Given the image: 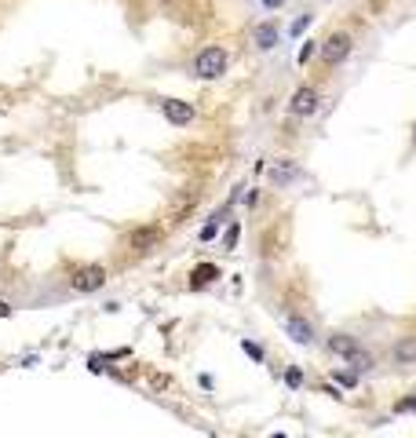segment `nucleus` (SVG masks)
Masks as SVG:
<instances>
[{
	"instance_id": "1",
	"label": "nucleus",
	"mask_w": 416,
	"mask_h": 438,
	"mask_svg": "<svg viewBox=\"0 0 416 438\" xmlns=\"http://www.w3.org/2000/svg\"><path fill=\"white\" fill-rule=\"evenodd\" d=\"M329 351H333L343 365H350L355 372H365V369H372V365H376L372 351H365L350 332H333V336H329Z\"/></svg>"
},
{
	"instance_id": "2",
	"label": "nucleus",
	"mask_w": 416,
	"mask_h": 438,
	"mask_svg": "<svg viewBox=\"0 0 416 438\" xmlns=\"http://www.w3.org/2000/svg\"><path fill=\"white\" fill-rule=\"evenodd\" d=\"M227 66H230V51L223 44H205L194 55V62H190V73H194L198 81H219L223 73H227Z\"/></svg>"
},
{
	"instance_id": "3",
	"label": "nucleus",
	"mask_w": 416,
	"mask_h": 438,
	"mask_svg": "<svg viewBox=\"0 0 416 438\" xmlns=\"http://www.w3.org/2000/svg\"><path fill=\"white\" fill-rule=\"evenodd\" d=\"M281 41H285V34H281L278 19H255L252 29H248V44L260 58H274L281 51Z\"/></svg>"
},
{
	"instance_id": "4",
	"label": "nucleus",
	"mask_w": 416,
	"mask_h": 438,
	"mask_svg": "<svg viewBox=\"0 0 416 438\" xmlns=\"http://www.w3.org/2000/svg\"><path fill=\"white\" fill-rule=\"evenodd\" d=\"M350 51H355V37H350L347 29H333V34L322 41V48H318V58H322L325 70H336L350 58Z\"/></svg>"
},
{
	"instance_id": "5",
	"label": "nucleus",
	"mask_w": 416,
	"mask_h": 438,
	"mask_svg": "<svg viewBox=\"0 0 416 438\" xmlns=\"http://www.w3.org/2000/svg\"><path fill=\"white\" fill-rule=\"evenodd\" d=\"M106 267H99V263H88V267H77L73 274H70V289L77 292V296H91V292H99L103 285H106Z\"/></svg>"
},
{
	"instance_id": "6",
	"label": "nucleus",
	"mask_w": 416,
	"mask_h": 438,
	"mask_svg": "<svg viewBox=\"0 0 416 438\" xmlns=\"http://www.w3.org/2000/svg\"><path fill=\"white\" fill-rule=\"evenodd\" d=\"M318 106H322V91H318L314 84H303V88L293 91V99H289V117L307 121V117L318 113Z\"/></svg>"
},
{
	"instance_id": "7",
	"label": "nucleus",
	"mask_w": 416,
	"mask_h": 438,
	"mask_svg": "<svg viewBox=\"0 0 416 438\" xmlns=\"http://www.w3.org/2000/svg\"><path fill=\"white\" fill-rule=\"evenodd\" d=\"M157 110H161L165 121L176 124V128H186V124L198 121V106L186 103V99H157Z\"/></svg>"
},
{
	"instance_id": "8",
	"label": "nucleus",
	"mask_w": 416,
	"mask_h": 438,
	"mask_svg": "<svg viewBox=\"0 0 416 438\" xmlns=\"http://www.w3.org/2000/svg\"><path fill=\"white\" fill-rule=\"evenodd\" d=\"M281 329L293 336V343H300V347H310V343L318 340V332H314V325L303 318V315H285L281 318Z\"/></svg>"
},
{
	"instance_id": "9",
	"label": "nucleus",
	"mask_w": 416,
	"mask_h": 438,
	"mask_svg": "<svg viewBox=\"0 0 416 438\" xmlns=\"http://www.w3.org/2000/svg\"><path fill=\"white\" fill-rule=\"evenodd\" d=\"M241 4H245V11L260 15V19H278L281 11H289L293 0H241Z\"/></svg>"
},
{
	"instance_id": "10",
	"label": "nucleus",
	"mask_w": 416,
	"mask_h": 438,
	"mask_svg": "<svg viewBox=\"0 0 416 438\" xmlns=\"http://www.w3.org/2000/svg\"><path fill=\"white\" fill-rule=\"evenodd\" d=\"M391 358H395L398 365H416V332H412V336H402V340L395 343Z\"/></svg>"
},
{
	"instance_id": "11",
	"label": "nucleus",
	"mask_w": 416,
	"mask_h": 438,
	"mask_svg": "<svg viewBox=\"0 0 416 438\" xmlns=\"http://www.w3.org/2000/svg\"><path fill=\"white\" fill-rule=\"evenodd\" d=\"M300 175H303V172H300L293 161H281V165H274V168H270V183H274V186H289V183H293V179H300Z\"/></svg>"
},
{
	"instance_id": "12",
	"label": "nucleus",
	"mask_w": 416,
	"mask_h": 438,
	"mask_svg": "<svg viewBox=\"0 0 416 438\" xmlns=\"http://www.w3.org/2000/svg\"><path fill=\"white\" fill-rule=\"evenodd\" d=\"M128 241H132V248H139V253H150V245L157 241V230L153 227H143V230H136Z\"/></svg>"
},
{
	"instance_id": "13",
	"label": "nucleus",
	"mask_w": 416,
	"mask_h": 438,
	"mask_svg": "<svg viewBox=\"0 0 416 438\" xmlns=\"http://www.w3.org/2000/svg\"><path fill=\"white\" fill-rule=\"evenodd\" d=\"M215 274H219V270H215L212 263H205V267H198L194 274H190V285H205V281H212Z\"/></svg>"
},
{
	"instance_id": "14",
	"label": "nucleus",
	"mask_w": 416,
	"mask_h": 438,
	"mask_svg": "<svg viewBox=\"0 0 416 438\" xmlns=\"http://www.w3.org/2000/svg\"><path fill=\"white\" fill-rule=\"evenodd\" d=\"M318 48H322V41H303V48H300V62H310V58L318 55Z\"/></svg>"
},
{
	"instance_id": "15",
	"label": "nucleus",
	"mask_w": 416,
	"mask_h": 438,
	"mask_svg": "<svg viewBox=\"0 0 416 438\" xmlns=\"http://www.w3.org/2000/svg\"><path fill=\"white\" fill-rule=\"evenodd\" d=\"M336 380H340L343 387H350V384H355V372H336Z\"/></svg>"
},
{
	"instance_id": "16",
	"label": "nucleus",
	"mask_w": 416,
	"mask_h": 438,
	"mask_svg": "<svg viewBox=\"0 0 416 438\" xmlns=\"http://www.w3.org/2000/svg\"><path fill=\"white\" fill-rule=\"evenodd\" d=\"M409 409H416V398H405V402H398V413H409Z\"/></svg>"
},
{
	"instance_id": "17",
	"label": "nucleus",
	"mask_w": 416,
	"mask_h": 438,
	"mask_svg": "<svg viewBox=\"0 0 416 438\" xmlns=\"http://www.w3.org/2000/svg\"><path fill=\"white\" fill-rule=\"evenodd\" d=\"M245 351H248L252 358H263V351H260V347H255V343H248V340H245Z\"/></svg>"
},
{
	"instance_id": "18",
	"label": "nucleus",
	"mask_w": 416,
	"mask_h": 438,
	"mask_svg": "<svg viewBox=\"0 0 416 438\" xmlns=\"http://www.w3.org/2000/svg\"><path fill=\"white\" fill-rule=\"evenodd\" d=\"M238 245V227H230V234H227V248H234Z\"/></svg>"
},
{
	"instance_id": "19",
	"label": "nucleus",
	"mask_w": 416,
	"mask_h": 438,
	"mask_svg": "<svg viewBox=\"0 0 416 438\" xmlns=\"http://www.w3.org/2000/svg\"><path fill=\"white\" fill-rule=\"evenodd\" d=\"M8 315V303H0V318H4Z\"/></svg>"
},
{
	"instance_id": "20",
	"label": "nucleus",
	"mask_w": 416,
	"mask_h": 438,
	"mask_svg": "<svg viewBox=\"0 0 416 438\" xmlns=\"http://www.w3.org/2000/svg\"><path fill=\"white\" fill-rule=\"evenodd\" d=\"M157 4H172V0H157Z\"/></svg>"
},
{
	"instance_id": "21",
	"label": "nucleus",
	"mask_w": 416,
	"mask_h": 438,
	"mask_svg": "<svg viewBox=\"0 0 416 438\" xmlns=\"http://www.w3.org/2000/svg\"><path fill=\"white\" fill-rule=\"evenodd\" d=\"M274 438H285V434H274Z\"/></svg>"
},
{
	"instance_id": "22",
	"label": "nucleus",
	"mask_w": 416,
	"mask_h": 438,
	"mask_svg": "<svg viewBox=\"0 0 416 438\" xmlns=\"http://www.w3.org/2000/svg\"><path fill=\"white\" fill-rule=\"evenodd\" d=\"M322 4H325V0H322Z\"/></svg>"
}]
</instances>
